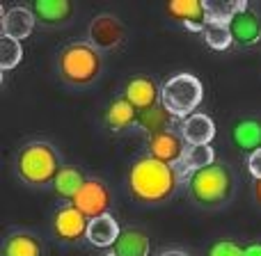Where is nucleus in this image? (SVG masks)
Wrapping results in <instances>:
<instances>
[{
    "instance_id": "1",
    "label": "nucleus",
    "mask_w": 261,
    "mask_h": 256,
    "mask_svg": "<svg viewBox=\"0 0 261 256\" xmlns=\"http://www.w3.org/2000/svg\"><path fill=\"white\" fill-rule=\"evenodd\" d=\"M126 179L135 202L156 206V204H165L174 194L181 174L174 165H165L151 156H142L128 167Z\"/></svg>"
},
{
    "instance_id": "2",
    "label": "nucleus",
    "mask_w": 261,
    "mask_h": 256,
    "mask_svg": "<svg viewBox=\"0 0 261 256\" xmlns=\"http://www.w3.org/2000/svg\"><path fill=\"white\" fill-rule=\"evenodd\" d=\"M186 183L190 199L199 208H222L234 194V172L227 162L216 160L213 165L190 174Z\"/></svg>"
},
{
    "instance_id": "3",
    "label": "nucleus",
    "mask_w": 261,
    "mask_h": 256,
    "mask_svg": "<svg viewBox=\"0 0 261 256\" xmlns=\"http://www.w3.org/2000/svg\"><path fill=\"white\" fill-rule=\"evenodd\" d=\"M60 169V156L48 142H28L16 153V174L30 188L53 185Z\"/></svg>"
},
{
    "instance_id": "4",
    "label": "nucleus",
    "mask_w": 261,
    "mask_h": 256,
    "mask_svg": "<svg viewBox=\"0 0 261 256\" xmlns=\"http://www.w3.org/2000/svg\"><path fill=\"white\" fill-rule=\"evenodd\" d=\"M103 71L101 50L94 48L90 41H76L60 50L58 55V73L67 85L85 87L94 82Z\"/></svg>"
},
{
    "instance_id": "5",
    "label": "nucleus",
    "mask_w": 261,
    "mask_h": 256,
    "mask_svg": "<svg viewBox=\"0 0 261 256\" xmlns=\"http://www.w3.org/2000/svg\"><path fill=\"white\" fill-rule=\"evenodd\" d=\"M204 99V87L193 73H176L161 87V105L174 117H190L197 112Z\"/></svg>"
},
{
    "instance_id": "6",
    "label": "nucleus",
    "mask_w": 261,
    "mask_h": 256,
    "mask_svg": "<svg viewBox=\"0 0 261 256\" xmlns=\"http://www.w3.org/2000/svg\"><path fill=\"white\" fill-rule=\"evenodd\" d=\"M50 231L60 243L67 245H76L81 240L87 238V231H90V220L78 211L73 204L58 208L53 213V220H50Z\"/></svg>"
},
{
    "instance_id": "7",
    "label": "nucleus",
    "mask_w": 261,
    "mask_h": 256,
    "mask_svg": "<svg viewBox=\"0 0 261 256\" xmlns=\"http://www.w3.org/2000/svg\"><path fill=\"white\" fill-rule=\"evenodd\" d=\"M110 202H113V197H110L108 185L99 179H87L83 190L76 194V199H73L71 204L87 220H96V217H101V215H108Z\"/></svg>"
},
{
    "instance_id": "8",
    "label": "nucleus",
    "mask_w": 261,
    "mask_h": 256,
    "mask_svg": "<svg viewBox=\"0 0 261 256\" xmlns=\"http://www.w3.org/2000/svg\"><path fill=\"white\" fill-rule=\"evenodd\" d=\"M186 139L184 135H181V130H163V133L158 135H151V137L147 139V156L156 158V160L165 162V165H179L181 158H184L186 153Z\"/></svg>"
},
{
    "instance_id": "9",
    "label": "nucleus",
    "mask_w": 261,
    "mask_h": 256,
    "mask_svg": "<svg viewBox=\"0 0 261 256\" xmlns=\"http://www.w3.org/2000/svg\"><path fill=\"white\" fill-rule=\"evenodd\" d=\"M165 14L172 21L186 25L190 32H204L208 25L206 3L202 0H170L165 3Z\"/></svg>"
},
{
    "instance_id": "10",
    "label": "nucleus",
    "mask_w": 261,
    "mask_h": 256,
    "mask_svg": "<svg viewBox=\"0 0 261 256\" xmlns=\"http://www.w3.org/2000/svg\"><path fill=\"white\" fill-rule=\"evenodd\" d=\"M87 35H90V44L94 48H99V50L117 48L124 39V23L115 14H99L90 23Z\"/></svg>"
},
{
    "instance_id": "11",
    "label": "nucleus",
    "mask_w": 261,
    "mask_h": 256,
    "mask_svg": "<svg viewBox=\"0 0 261 256\" xmlns=\"http://www.w3.org/2000/svg\"><path fill=\"white\" fill-rule=\"evenodd\" d=\"M229 30H231V37H234L236 46H241V48L257 46L261 41V16H259V12L248 5L243 12H239L229 21Z\"/></svg>"
},
{
    "instance_id": "12",
    "label": "nucleus",
    "mask_w": 261,
    "mask_h": 256,
    "mask_svg": "<svg viewBox=\"0 0 261 256\" xmlns=\"http://www.w3.org/2000/svg\"><path fill=\"white\" fill-rule=\"evenodd\" d=\"M124 99L142 112V110H149L161 103V87L149 76H135L124 87Z\"/></svg>"
},
{
    "instance_id": "13",
    "label": "nucleus",
    "mask_w": 261,
    "mask_h": 256,
    "mask_svg": "<svg viewBox=\"0 0 261 256\" xmlns=\"http://www.w3.org/2000/svg\"><path fill=\"white\" fill-rule=\"evenodd\" d=\"M37 25V18L32 14L30 7H12V9H3V21H0V27H3V37H9L14 41L28 39L32 35Z\"/></svg>"
},
{
    "instance_id": "14",
    "label": "nucleus",
    "mask_w": 261,
    "mask_h": 256,
    "mask_svg": "<svg viewBox=\"0 0 261 256\" xmlns=\"http://www.w3.org/2000/svg\"><path fill=\"white\" fill-rule=\"evenodd\" d=\"M30 9L41 27H60L73 14V5L69 0H37Z\"/></svg>"
},
{
    "instance_id": "15",
    "label": "nucleus",
    "mask_w": 261,
    "mask_h": 256,
    "mask_svg": "<svg viewBox=\"0 0 261 256\" xmlns=\"http://www.w3.org/2000/svg\"><path fill=\"white\" fill-rule=\"evenodd\" d=\"M229 137L234 142V147H239L248 156L259 151L261 149V119L243 117L239 122H234V126L229 130Z\"/></svg>"
},
{
    "instance_id": "16",
    "label": "nucleus",
    "mask_w": 261,
    "mask_h": 256,
    "mask_svg": "<svg viewBox=\"0 0 261 256\" xmlns=\"http://www.w3.org/2000/svg\"><path fill=\"white\" fill-rule=\"evenodd\" d=\"M179 130L184 135L186 144H211V139L216 137V124L204 112H195L186 117Z\"/></svg>"
},
{
    "instance_id": "17",
    "label": "nucleus",
    "mask_w": 261,
    "mask_h": 256,
    "mask_svg": "<svg viewBox=\"0 0 261 256\" xmlns=\"http://www.w3.org/2000/svg\"><path fill=\"white\" fill-rule=\"evenodd\" d=\"M115 256H149L151 252V243H149L147 231L138 229V226H126L122 229L117 243L110 249Z\"/></svg>"
},
{
    "instance_id": "18",
    "label": "nucleus",
    "mask_w": 261,
    "mask_h": 256,
    "mask_svg": "<svg viewBox=\"0 0 261 256\" xmlns=\"http://www.w3.org/2000/svg\"><path fill=\"white\" fill-rule=\"evenodd\" d=\"M3 256H44V245L28 231H14L3 240Z\"/></svg>"
},
{
    "instance_id": "19",
    "label": "nucleus",
    "mask_w": 261,
    "mask_h": 256,
    "mask_svg": "<svg viewBox=\"0 0 261 256\" xmlns=\"http://www.w3.org/2000/svg\"><path fill=\"white\" fill-rule=\"evenodd\" d=\"M138 117H140V110L135 108V105H130L124 96L122 99H115L103 112L106 126L113 130H124L130 126H138Z\"/></svg>"
},
{
    "instance_id": "20",
    "label": "nucleus",
    "mask_w": 261,
    "mask_h": 256,
    "mask_svg": "<svg viewBox=\"0 0 261 256\" xmlns=\"http://www.w3.org/2000/svg\"><path fill=\"white\" fill-rule=\"evenodd\" d=\"M119 234H122V229H119L117 220L108 213V215H101V217H96V220H90L87 240H90L94 247H110L113 249V245L117 243Z\"/></svg>"
},
{
    "instance_id": "21",
    "label": "nucleus",
    "mask_w": 261,
    "mask_h": 256,
    "mask_svg": "<svg viewBox=\"0 0 261 256\" xmlns=\"http://www.w3.org/2000/svg\"><path fill=\"white\" fill-rule=\"evenodd\" d=\"M213 162H216V153H213L211 144H188L181 162L176 165V169H179L181 176L184 174L190 176V174H195V172L204 169V167L213 165Z\"/></svg>"
},
{
    "instance_id": "22",
    "label": "nucleus",
    "mask_w": 261,
    "mask_h": 256,
    "mask_svg": "<svg viewBox=\"0 0 261 256\" xmlns=\"http://www.w3.org/2000/svg\"><path fill=\"white\" fill-rule=\"evenodd\" d=\"M85 176H83V172L78 169V167H71V165H62V169H60V174L55 176L53 181V190L58 197L67 199V202H73L76 199V194L83 190V185H85Z\"/></svg>"
},
{
    "instance_id": "23",
    "label": "nucleus",
    "mask_w": 261,
    "mask_h": 256,
    "mask_svg": "<svg viewBox=\"0 0 261 256\" xmlns=\"http://www.w3.org/2000/svg\"><path fill=\"white\" fill-rule=\"evenodd\" d=\"M174 119H176L174 115H170L161 103H158V105H153V108L142 110V112H140L138 128L144 130L147 137H151V135H158V133H163V130H172Z\"/></svg>"
},
{
    "instance_id": "24",
    "label": "nucleus",
    "mask_w": 261,
    "mask_h": 256,
    "mask_svg": "<svg viewBox=\"0 0 261 256\" xmlns=\"http://www.w3.org/2000/svg\"><path fill=\"white\" fill-rule=\"evenodd\" d=\"M245 7H248L245 0H208L206 3L208 23H229Z\"/></svg>"
},
{
    "instance_id": "25",
    "label": "nucleus",
    "mask_w": 261,
    "mask_h": 256,
    "mask_svg": "<svg viewBox=\"0 0 261 256\" xmlns=\"http://www.w3.org/2000/svg\"><path fill=\"white\" fill-rule=\"evenodd\" d=\"M204 41H206L208 48L213 50H227L231 44H234V37H231L229 23H208L204 27Z\"/></svg>"
},
{
    "instance_id": "26",
    "label": "nucleus",
    "mask_w": 261,
    "mask_h": 256,
    "mask_svg": "<svg viewBox=\"0 0 261 256\" xmlns=\"http://www.w3.org/2000/svg\"><path fill=\"white\" fill-rule=\"evenodd\" d=\"M23 60V46L21 41H14L9 37H0V69L9 71V69L18 67Z\"/></svg>"
},
{
    "instance_id": "27",
    "label": "nucleus",
    "mask_w": 261,
    "mask_h": 256,
    "mask_svg": "<svg viewBox=\"0 0 261 256\" xmlns=\"http://www.w3.org/2000/svg\"><path fill=\"white\" fill-rule=\"evenodd\" d=\"M206 256H245V247H241L234 240H216V243L208 247Z\"/></svg>"
},
{
    "instance_id": "28",
    "label": "nucleus",
    "mask_w": 261,
    "mask_h": 256,
    "mask_svg": "<svg viewBox=\"0 0 261 256\" xmlns=\"http://www.w3.org/2000/svg\"><path fill=\"white\" fill-rule=\"evenodd\" d=\"M248 172L252 174V179H254V181L261 179V149L248 156Z\"/></svg>"
},
{
    "instance_id": "29",
    "label": "nucleus",
    "mask_w": 261,
    "mask_h": 256,
    "mask_svg": "<svg viewBox=\"0 0 261 256\" xmlns=\"http://www.w3.org/2000/svg\"><path fill=\"white\" fill-rule=\"evenodd\" d=\"M245 256H261V243H252L245 247Z\"/></svg>"
},
{
    "instance_id": "30",
    "label": "nucleus",
    "mask_w": 261,
    "mask_h": 256,
    "mask_svg": "<svg viewBox=\"0 0 261 256\" xmlns=\"http://www.w3.org/2000/svg\"><path fill=\"white\" fill-rule=\"evenodd\" d=\"M252 197H254V202L261 206V179H257L252 183Z\"/></svg>"
},
{
    "instance_id": "31",
    "label": "nucleus",
    "mask_w": 261,
    "mask_h": 256,
    "mask_svg": "<svg viewBox=\"0 0 261 256\" xmlns=\"http://www.w3.org/2000/svg\"><path fill=\"white\" fill-rule=\"evenodd\" d=\"M158 256H190V254L188 252H181V249H167V252H163Z\"/></svg>"
},
{
    "instance_id": "32",
    "label": "nucleus",
    "mask_w": 261,
    "mask_h": 256,
    "mask_svg": "<svg viewBox=\"0 0 261 256\" xmlns=\"http://www.w3.org/2000/svg\"><path fill=\"white\" fill-rule=\"evenodd\" d=\"M106 256H115V254H113V252H110V254H106Z\"/></svg>"
}]
</instances>
